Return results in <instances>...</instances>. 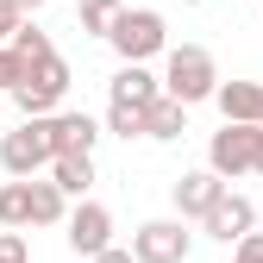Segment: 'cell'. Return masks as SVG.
I'll use <instances>...</instances> for the list:
<instances>
[{
	"label": "cell",
	"instance_id": "30bf717a",
	"mask_svg": "<svg viewBox=\"0 0 263 263\" xmlns=\"http://www.w3.org/2000/svg\"><path fill=\"white\" fill-rule=\"evenodd\" d=\"M201 232H207V238H219V245H238L245 232H257V201L226 188V194H219V207L201 219Z\"/></svg>",
	"mask_w": 263,
	"mask_h": 263
},
{
	"label": "cell",
	"instance_id": "4fadbf2b",
	"mask_svg": "<svg viewBox=\"0 0 263 263\" xmlns=\"http://www.w3.org/2000/svg\"><path fill=\"white\" fill-rule=\"evenodd\" d=\"M44 182H57L63 201H88V188H94V157H50Z\"/></svg>",
	"mask_w": 263,
	"mask_h": 263
},
{
	"label": "cell",
	"instance_id": "83f0119b",
	"mask_svg": "<svg viewBox=\"0 0 263 263\" xmlns=\"http://www.w3.org/2000/svg\"><path fill=\"white\" fill-rule=\"evenodd\" d=\"M182 7H201V0H182Z\"/></svg>",
	"mask_w": 263,
	"mask_h": 263
},
{
	"label": "cell",
	"instance_id": "6da1fadb",
	"mask_svg": "<svg viewBox=\"0 0 263 263\" xmlns=\"http://www.w3.org/2000/svg\"><path fill=\"white\" fill-rule=\"evenodd\" d=\"M163 101H176V107H201L213 101V88H219V63L207 44H170L163 50Z\"/></svg>",
	"mask_w": 263,
	"mask_h": 263
},
{
	"label": "cell",
	"instance_id": "ac0fdd59",
	"mask_svg": "<svg viewBox=\"0 0 263 263\" xmlns=\"http://www.w3.org/2000/svg\"><path fill=\"white\" fill-rule=\"evenodd\" d=\"M76 13H82V31H88V38H107V31H113V19H119L125 7H119V0H82Z\"/></svg>",
	"mask_w": 263,
	"mask_h": 263
},
{
	"label": "cell",
	"instance_id": "ffe728a7",
	"mask_svg": "<svg viewBox=\"0 0 263 263\" xmlns=\"http://www.w3.org/2000/svg\"><path fill=\"white\" fill-rule=\"evenodd\" d=\"M0 263H31V245H25V232H0Z\"/></svg>",
	"mask_w": 263,
	"mask_h": 263
},
{
	"label": "cell",
	"instance_id": "8fae6325",
	"mask_svg": "<svg viewBox=\"0 0 263 263\" xmlns=\"http://www.w3.org/2000/svg\"><path fill=\"white\" fill-rule=\"evenodd\" d=\"M107 94H113V101L107 107H151V101H163V82L151 76V63H119V69H113V82H107Z\"/></svg>",
	"mask_w": 263,
	"mask_h": 263
},
{
	"label": "cell",
	"instance_id": "cb8c5ba5",
	"mask_svg": "<svg viewBox=\"0 0 263 263\" xmlns=\"http://www.w3.org/2000/svg\"><path fill=\"white\" fill-rule=\"evenodd\" d=\"M0 19H7V25H19V19H25V7H19V0H0Z\"/></svg>",
	"mask_w": 263,
	"mask_h": 263
},
{
	"label": "cell",
	"instance_id": "5b68a950",
	"mask_svg": "<svg viewBox=\"0 0 263 263\" xmlns=\"http://www.w3.org/2000/svg\"><path fill=\"white\" fill-rule=\"evenodd\" d=\"M0 170L13 182H31L50 170V138H44V119H19L7 138H0Z\"/></svg>",
	"mask_w": 263,
	"mask_h": 263
},
{
	"label": "cell",
	"instance_id": "4316f807",
	"mask_svg": "<svg viewBox=\"0 0 263 263\" xmlns=\"http://www.w3.org/2000/svg\"><path fill=\"white\" fill-rule=\"evenodd\" d=\"M251 176H263V151H257V170H251Z\"/></svg>",
	"mask_w": 263,
	"mask_h": 263
},
{
	"label": "cell",
	"instance_id": "2e32d148",
	"mask_svg": "<svg viewBox=\"0 0 263 263\" xmlns=\"http://www.w3.org/2000/svg\"><path fill=\"white\" fill-rule=\"evenodd\" d=\"M7 50H13L19 63H44V57H57V44H50V31H44V25H31V19H19V31L7 38Z\"/></svg>",
	"mask_w": 263,
	"mask_h": 263
},
{
	"label": "cell",
	"instance_id": "9a60e30c",
	"mask_svg": "<svg viewBox=\"0 0 263 263\" xmlns=\"http://www.w3.org/2000/svg\"><path fill=\"white\" fill-rule=\"evenodd\" d=\"M25 194H31V226H63V219H69V201L57 194V182L31 176V182H25Z\"/></svg>",
	"mask_w": 263,
	"mask_h": 263
},
{
	"label": "cell",
	"instance_id": "277c9868",
	"mask_svg": "<svg viewBox=\"0 0 263 263\" xmlns=\"http://www.w3.org/2000/svg\"><path fill=\"white\" fill-rule=\"evenodd\" d=\"M257 151H263V125H219L213 138H207V170L232 188L238 176L257 170Z\"/></svg>",
	"mask_w": 263,
	"mask_h": 263
},
{
	"label": "cell",
	"instance_id": "e0dca14e",
	"mask_svg": "<svg viewBox=\"0 0 263 263\" xmlns=\"http://www.w3.org/2000/svg\"><path fill=\"white\" fill-rule=\"evenodd\" d=\"M0 226H7V232H25V226H31V194H25V182H7V188H0Z\"/></svg>",
	"mask_w": 263,
	"mask_h": 263
},
{
	"label": "cell",
	"instance_id": "9c48e42d",
	"mask_svg": "<svg viewBox=\"0 0 263 263\" xmlns=\"http://www.w3.org/2000/svg\"><path fill=\"white\" fill-rule=\"evenodd\" d=\"M44 138H50V157H94L101 119H88V113H50L44 119Z\"/></svg>",
	"mask_w": 263,
	"mask_h": 263
},
{
	"label": "cell",
	"instance_id": "d6986e66",
	"mask_svg": "<svg viewBox=\"0 0 263 263\" xmlns=\"http://www.w3.org/2000/svg\"><path fill=\"white\" fill-rule=\"evenodd\" d=\"M101 132H113V138H144V113L138 107H107V125Z\"/></svg>",
	"mask_w": 263,
	"mask_h": 263
},
{
	"label": "cell",
	"instance_id": "f1b7e54d",
	"mask_svg": "<svg viewBox=\"0 0 263 263\" xmlns=\"http://www.w3.org/2000/svg\"><path fill=\"white\" fill-rule=\"evenodd\" d=\"M76 7H82V0H76Z\"/></svg>",
	"mask_w": 263,
	"mask_h": 263
},
{
	"label": "cell",
	"instance_id": "5bb4252c",
	"mask_svg": "<svg viewBox=\"0 0 263 263\" xmlns=\"http://www.w3.org/2000/svg\"><path fill=\"white\" fill-rule=\"evenodd\" d=\"M188 132V107H176V101H151L144 107V138L151 144H176Z\"/></svg>",
	"mask_w": 263,
	"mask_h": 263
},
{
	"label": "cell",
	"instance_id": "44dd1931",
	"mask_svg": "<svg viewBox=\"0 0 263 263\" xmlns=\"http://www.w3.org/2000/svg\"><path fill=\"white\" fill-rule=\"evenodd\" d=\"M19 69H25V63H19L7 44H0V94H13V88H19Z\"/></svg>",
	"mask_w": 263,
	"mask_h": 263
},
{
	"label": "cell",
	"instance_id": "603a6c76",
	"mask_svg": "<svg viewBox=\"0 0 263 263\" xmlns=\"http://www.w3.org/2000/svg\"><path fill=\"white\" fill-rule=\"evenodd\" d=\"M88 263H132V251H125V245H107L101 257H88Z\"/></svg>",
	"mask_w": 263,
	"mask_h": 263
},
{
	"label": "cell",
	"instance_id": "f546056e",
	"mask_svg": "<svg viewBox=\"0 0 263 263\" xmlns=\"http://www.w3.org/2000/svg\"><path fill=\"white\" fill-rule=\"evenodd\" d=\"M257 7H263V0H257Z\"/></svg>",
	"mask_w": 263,
	"mask_h": 263
},
{
	"label": "cell",
	"instance_id": "7a4b0ae2",
	"mask_svg": "<svg viewBox=\"0 0 263 263\" xmlns=\"http://www.w3.org/2000/svg\"><path fill=\"white\" fill-rule=\"evenodd\" d=\"M107 44H113L119 63H151V57L170 50V19L157 7H125L113 19V31H107Z\"/></svg>",
	"mask_w": 263,
	"mask_h": 263
},
{
	"label": "cell",
	"instance_id": "ba28073f",
	"mask_svg": "<svg viewBox=\"0 0 263 263\" xmlns=\"http://www.w3.org/2000/svg\"><path fill=\"white\" fill-rule=\"evenodd\" d=\"M219 194H226V182H219L213 170H182V176H176V188H170L176 219H182V226H188V219H207V213L219 207Z\"/></svg>",
	"mask_w": 263,
	"mask_h": 263
},
{
	"label": "cell",
	"instance_id": "52a82bcc",
	"mask_svg": "<svg viewBox=\"0 0 263 263\" xmlns=\"http://www.w3.org/2000/svg\"><path fill=\"white\" fill-rule=\"evenodd\" d=\"M63 238H69L76 257H101V251L113 245V213H107L101 201H76L69 219H63Z\"/></svg>",
	"mask_w": 263,
	"mask_h": 263
},
{
	"label": "cell",
	"instance_id": "d4e9b609",
	"mask_svg": "<svg viewBox=\"0 0 263 263\" xmlns=\"http://www.w3.org/2000/svg\"><path fill=\"white\" fill-rule=\"evenodd\" d=\"M19 7H25V13H38V7H50V0H19Z\"/></svg>",
	"mask_w": 263,
	"mask_h": 263
},
{
	"label": "cell",
	"instance_id": "3957f363",
	"mask_svg": "<svg viewBox=\"0 0 263 263\" xmlns=\"http://www.w3.org/2000/svg\"><path fill=\"white\" fill-rule=\"evenodd\" d=\"M63 94H69V63H63V57H44V63H25V69H19L13 107L25 119H50Z\"/></svg>",
	"mask_w": 263,
	"mask_h": 263
},
{
	"label": "cell",
	"instance_id": "7402d4cb",
	"mask_svg": "<svg viewBox=\"0 0 263 263\" xmlns=\"http://www.w3.org/2000/svg\"><path fill=\"white\" fill-rule=\"evenodd\" d=\"M232 263H263V232H245L232 245Z\"/></svg>",
	"mask_w": 263,
	"mask_h": 263
},
{
	"label": "cell",
	"instance_id": "7c38bea8",
	"mask_svg": "<svg viewBox=\"0 0 263 263\" xmlns=\"http://www.w3.org/2000/svg\"><path fill=\"white\" fill-rule=\"evenodd\" d=\"M213 107L226 125H263V82H219Z\"/></svg>",
	"mask_w": 263,
	"mask_h": 263
},
{
	"label": "cell",
	"instance_id": "8992f818",
	"mask_svg": "<svg viewBox=\"0 0 263 263\" xmlns=\"http://www.w3.org/2000/svg\"><path fill=\"white\" fill-rule=\"evenodd\" d=\"M132 263H188V251H194V232L182 219H144L138 232H132Z\"/></svg>",
	"mask_w": 263,
	"mask_h": 263
},
{
	"label": "cell",
	"instance_id": "484cf974",
	"mask_svg": "<svg viewBox=\"0 0 263 263\" xmlns=\"http://www.w3.org/2000/svg\"><path fill=\"white\" fill-rule=\"evenodd\" d=\"M13 31H19V25H7V19H0V44H7V38H13Z\"/></svg>",
	"mask_w": 263,
	"mask_h": 263
}]
</instances>
